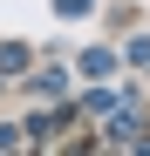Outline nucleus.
Segmentation results:
<instances>
[{"label": "nucleus", "instance_id": "nucleus-1", "mask_svg": "<svg viewBox=\"0 0 150 156\" xmlns=\"http://www.w3.org/2000/svg\"><path fill=\"white\" fill-rule=\"evenodd\" d=\"M28 61H34V55H28L21 41H7V48H0V75H28Z\"/></svg>", "mask_w": 150, "mask_h": 156}, {"label": "nucleus", "instance_id": "nucleus-2", "mask_svg": "<svg viewBox=\"0 0 150 156\" xmlns=\"http://www.w3.org/2000/svg\"><path fill=\"white\" fill-rule=\"evenodd\" d=\"M89 7H96V0H55V14H68V20H75V14H89Z\"/></svg>", "mask_w": 150, "mask_h": 156}]
</instances>
